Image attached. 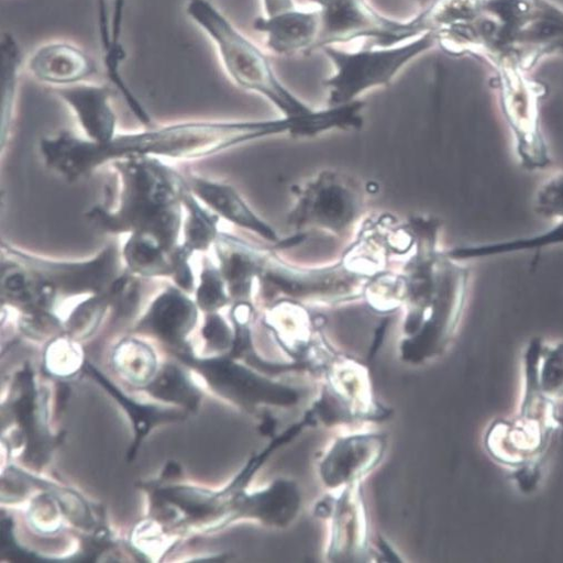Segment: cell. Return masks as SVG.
Listing matches in <instances>:
<instances>
[{"instance_id": "cell-1", "label": "cell", "mask_w": 563, "mask_h": 563, "mask_svg": "<svg viewBox=\"0 0 563 563\" xmlns=\"http://www.w3.org/2000/svg\"><path fill=\"white\" fill-rule=\"evenodd\" d=\"M302 132L301 118L189 123L137 134L117 135L103 144L62 133L44 139L41 142V152L49 168L68 181H76L99 166L130 157L198 159L268 137L289 135L299 139Z\"/></svg>"}, {"instance_id": "cell-2", "label": "cell", "mask_w": 563, "mask_h": 563, "mask_svg": "<svg viewBox=\"0 0 563 563\" xmlns=\"http://www.w3.org/2000/svg\"><path fill=\"white\" fill-rule=\"evenodd\" d=\"M112 165L121 180L119 207L91 208L86 217L92 227L104 234H130L174 255L189 189L185 177L155 157H130Z\"/></svg>"}, {"instance_id": "cell-3", "label": "cell", "mask_w": 563, "mask_h": 563, "mask_svg": "<svg viewBox=\"0 0 563 563\" xmlns=\"http://www.w3.org/2000/svg\"><path fill=\"white\" fill-rule=\"evenodd\" d=\"M344 257L330 266L302 268L266 250L256 294L272 306L278 301L340 303L364 298L371 279L385 271L390 252L373 233L362 230Z\"/></svg>"}, {"instance_id": "cell-4", "label": "cell", "mask_w": 563, "mask_h": 563, "mask_svg": "<svg viewBox=\"0 0 563 563\" xmlns=\"http://www.w3.org/2000/svg\"><path fill=\"white\" fill-rule=\"evenodd\" d=\"M187 13L213 40L224 67L239 86L265 97L283 118L311 114L313 109L277 77L268 56L207 0H189Z\"/></svg>"}, {"instance_id": "cell-5", "label": "cell", "mask_w": 563, "mask_h": 563, "mask_svg": "<svg viewBox=\"0 0 563 563\" xmlns=\"http://www.w3.org/2000/svg\"><path fill=\"white\" fill-rule=\"evenodd\" d=\"M288 223L297 235L320 232L345 239L364 222L366 192L361 183L340 170H323L294 189Z\"/></svg>"}, {"instance_id": "cell-6", "label": "cell", "mask_w": 563, "mask_h": 563, "mask_svg": "<svg viewBox=\"0 0 563 563\" xmlns=\"http://www.w3.org/2000/svg\"><path fill=\"white\" fill-rule=\"evenodd\" d=\"M435 45L434 33H427L391 47L322 48L334 67V74L323 82L329 91L328 107L351 103L368 90L390 85L409 63Z\"/></svg>"}, {"instance_id": "cell-7", "label": "cell", "mask_w": 563, "mask_h": 563, "mask_svg": "<svg viewBox=\"0 0 563 563\" xmlns=\"http://www.w3.org/2000/svg\"><path fill=\"white\" fill-rule=\"evenodd\" d=\"M4 258L14 261L40 274L57 290L69 298L97 295L107 290L122 274L121 254L117 245H108L86 262H54L26 254L3 243Z\"/></svg>"}, {"instance_id": "cell-8", "label": "cell", "mask_w": 563, "mask_h": 563, "mask_svg": "<svg viewBox=\"0 0 563 563\" xmlns=\"http://www.w3.org/2000/svg\"><path fill=\"white\" fill-rule=\"evenodd\" d=\"M321 19L317 49L363 42L364 47H386L398 21L376 11L367 0H310Z\"/></svg>"}, {"instance_id": "cell-9", "label": "cell", "mask_w": 563, "mask_h": 563, "mask_svg": "<svg viewBox=\"0 0 563 563\" xmlns=\"http://www.w3.org/2000/svg\"><path fill=\"white\" fill-rule=\"evenodd\" d=\"M179 357L201 372L216 391L239 404L286 406L297 401L294 390L275 385L230 361H197L187 353Z\"/></svg>"}, {"instance_id": "cell-10", "label": "cell", "mask_w": 563, "mask_h": 563, "mask_svg": "<svg viewBox=\"0 0 563 563\" xmlns=\"http://www.w3.org/2000/svg\"><path fill=\"white\" fill-rule=\"evenodd\" d=\"M198 309L186 291L176 285L167 287L152 302L136 330L181 351L187 335L196 325Z\"/></svg>"}, {"instance_id": "cell-11", "label": "cell", "mask_w": 563, "mask_h": 563, "mask_svg": "<svg viewBox=\"0 0 563 563\" xmlns=\"http://www.w3.org/2000/svg\"><path fill=\"white\" fill-rule=\"evenodd\" d=\"M185 179L191 192L220 218L269 244L282 242L271 224L254 211L233 186L190 174Z\"/></svg>"}, {"instance_id": "cell-12", "label": "cell", "mask_w": 563, "mask_h": 563, "mask_svg": "<svg viewBox=\"0 0 563 563\" xmlns=\"http://www.w3.org/2000/svg\"><path fill=\"white\" fill-rule=\"evenodd\" d=\"M254 27L266 36L271 52L280 56L310 53L317 49L321 31L320 12L317 7L299 8L273 18L256 20Z\"/></svg>"}, {"instance_id": "cell-13", "label": "cell", "mask_w": 563, "mask_h": 563, "mask_svg": "<svg viewBox=\"0 0 563 563\" xmlns=\"http://www.w3.org/2000/svg\"><path fill=\"white\" fill-rule=\"evenodd\" d=\"M213 246L218 268L227 282L232 302H252L253 295L257 291L266 250L256 249L235 236L222 233Z\"/></svg>"}, {"instance_id": "cell-14", "label": "cell", "mask_w": 563, "mask_h": 563, "mask_svg": "<svg viewBox=\"0 0 563 563\" xmlns=\"http://www.w3.org/2000/svg\"><path fill=\"white\" fill-rule=\"evenodd\" d=\"M57 92L74 109L89 141L103 144L117 136V117L109 104L108 88L68 86Z\"/></svg>"}, {"instance_id": "cell-15", "label": "cell", "mask_w": 563, "mask_h": 563, "mask_svg": "<svg viewBox=\"0 0 563 563\" xmlns=\"http://www.w3.org/2000/svg\"><path fill=\"white\" fill-rule=\"evenodd\" d=\"M59 297L55 287L31 268L3 257L2 300L23 313L51 311Z\"/></svg>"}, {"instance_id": "cell-16", "label": "cell", "mask_w": 563, "mask_h": 563, "mask_svg": "<svg viewBox=\"0 0 563 563\" xmlns=\"http://www.w3.org/2000/svg\"><path fill=\"white\" fill-rule=\"evenodd\" d=\"M30 68L38 79L57 85L76 82L96 71L87 55L66 44L41 48L31 59Z\"/></svg>"}, {"instance_id": "cell-17", "label": "cell", "mask_w": 563, "mask_h": 563, "mask_svg": "<svg viewBox=\"0 0 563 563\" xmlns=\"http://www.w3.org/2000/svg\"><path fill=\"white\" fill-rule=\"evenodd\" d=\"M380 450L373 438H351L338 443L323 464L322 474L329 486H340L371 467Z\"/></svg>"}, {"instance_id": "cell-18", "label": "cell", "mask_w": 563, "mask_h": 563, "mask_svg": "<svg viewBox=\"0 0 563 563\" xmlns=\"http://www.w3.org/2000/svg\"><path fill=\"white\" fill-rule=\"evenodd\" d=\"M300 497L292 483L278 482L267 492L241 500L243 515L255 517L271 526L285 527L296 516Z\"/></svg>"}, {"instance_id": "cell-19", "label": "cell", "mask_w": 563, "mask_h": 563, "mask_svg": "<svg viewBox=\"0 0 563 563\" xmlns=\"http://www.w3.org/2000/svg\"><path fill=\"white\" fill-rule=\"evenodd\" d=\"M558 245H563V222H553V227L551 229L532 238L487 245L459 247L446 251L445 254L452 260L466 263L473 260L526 251H533L539 254L544 247L547 249Z\"/></svg>"}, {"instance_id": "cell-20", "label": "cell", "mask_w": 563, "mask_h": 563, "mask_svg": "<svg viewBox=\"0 0 563 563\" xmlns=\"http://www.w3.org/2000/svg\"><path fill=\"white\" fill-rule=\"evenodd\" d=\"M184 208L187 210V218L183 224L184 241L180 246L191 257L195 253H205L214 245L220 234V217L203 208L190 189L185 195Z\"/></svg>"}, {"instance_id": "cell-21", "label": "cell", "mask_w": 563, "mask_h": 563, "mask_svg": "<svg viewBox=\"0 0 563 563\" xmlns=\"http://www.w3.org/2000/svg\"><path fill=\"white\" fill-rule=\"evenodd\" d=\"M122 257L133 275L170 279L175 275L176 253L172 255L151 243L130 238L123 249Z\"/></svg>"}, {"instance_id": "cell-22", "label": "cell", "mask_w": 563, "mask_h": 563, "mask_svg": "<svg viewBox=\"0 0 563 563\" xmlns=\"http://www.w3.org/2000/svg\"><path fill=\"white\" fill-rule=\"evenodd\" d=\"M115 299V282L104 291L92 295L79 303L70 313L66 328L75 338L89 335L100 323L106 311Z\"/></svg>"}, {"instance_id": "cell-23", "label": "cell", "mask_w": 563, "mask_h": 563, "mask_svg": "<svg viewBox=\"0 0 563 563\" xmlns=\"http://www.w3.org/2000/svg\"><path fill=\"white\" fill-rule=\"evenodd\" d=\"M87 368L91 376L99 380V383L109 390V393L118 398L119 402H121L126 409L132 419L135 422L136 433V442L133 446L131 456H134L141 440L147 434V432L152 429L153 424H157L164 421H172L175 419L183 418L181 413L172 412V411H161L156 408L142 407L130 399L125 398L121 391H119L114 386L110 385L91 365H87Z\"/></svg>"}, {"instance_id": "cell-24", "label": "cell", "mask_w": 563, "mask_h": 563, "mask_svg": "<svg viewBox=\"0 0 563 563\" xmlns=\"http://www.w3.org/2000/svg\"><path fill=\"white\" fill-rule=\"evenodd\" d=\"M20 52L18 45L10 35L3 36L2 42V147L4 148L13 112V102L16 87Z\"/></svg>"}, {"instance_id": "cell-25", "label": "cell", "mask_w": 563, "mask_h": 563, "mask_svg": "<svg viewBox=\"0 0 563 563\" xmlns=\"http://www.w3.org/2000/svg\"><path fill=\"white\" fill-rule=\"evenodd\" d=\"M156 398L177 402L195 410L199 401L197 390L187 382L183 373L174 367H166L162 375L148 387Z\"/></svg>"}, {"instance_id": "cell-26", "label": "cell", "mask_w": 563, "mask_h": 563, "mask_svg": "<svg viewBox=\"0 0 563 563\" xmlns=\"http://www.w3.org/2000/svg\"><path fill=\"white\" fill-rule=\"evenodd\" d=\"M195 290L196 305L206 313L217 312L232 302L227 282L219 268L205 265Z\"/></svg>"}, {"instance_id": "cell-27", "label": "cell", "mask_w": 563, "mask_h": 563, "mask_svg": "<svg viewBox=\"0 0 563 563\" xmlns=\"http://www.w3.org/2000/svg\"><path fill=\"white\" fill-rule=\"evenodd\" d=\"M533 209L549 221L563 222V169L550 175L537 188Z\"/></svg>"}, {"instance_id": "cell-28", "label": "cell", "mask_w": 563, "mask_h": 563, "mask_svg": "<svg viewBox=\"0 0 563 563\" xmlns=\"http://www.w3.org/2000/svg\"><path fill=\"white\" fill-rule=\"evenodd\" d=\"M163 497L178 506L188 516L202 518L220 508V499L209 493L194 489L172 488L162 493Z\"/></svg>"}, {"instance_id": "cell-29", "label": "cell", "mask_w": 563, "mask_h": 563, "mask_svg": "<svg viewBox=\"0 0 563 563\" xmlns=\"http://www.w3.org/2000/svg\"><path fill=\"white\" fill-rule=\"evenodd\" d=\"M541 358L544 364L538 386L544 394L563 396V344L548 347L542 343Z\"/></svg>"}, {"instance_id": "cell-30", "label": "cell", "mask_w": 563, "mask_h": 563, "mask_svg": "<svg viewBox=\"0 0 563 563\" xmlns=\"http://www.w3.org/2000/svg\"><path fill=\"white\" fill-rule=\"evenodd\" d=\"M202 335L208 345L214 350L229 349L235 340L227 321L217 312L207 313Z\"/></svg>"}, {"instance_id": "cell-31", "label": "cell", "mask_w": 563, "mask_h": 563, "mask_svg": "<svg viewBox=\"0 0 563 563\" xmlns=\"http://www.w3.org/2000/svg\"><path fill=\"white\" fill-rule=\"evenodd\" d=\"M265 18H273L295 9L294 0H263Z\"/></svg>"}, {"instance_id": "cell-32", "label": "cell", "mask_w": 563, "mask_h": 563, "mask_svg": "<svg viewBox=\"0 0 563 563\" xmlns=\"http://www.w3.org/2000/svg\"><path fill=\"white\" fill-rule=\"evenodd\" d=\"M99 2H100V3H102V2H103V0H99ZM117 3H118V4H124L123 0H117Z\"/></svg>"}]
</instances>
